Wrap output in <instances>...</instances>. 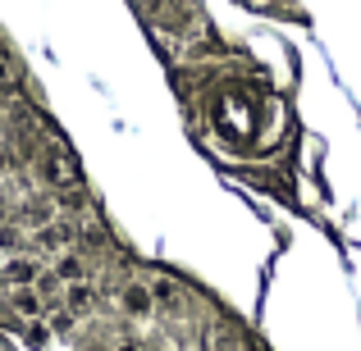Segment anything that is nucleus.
I'll list each match as a JSON object with an SVG mask.
<instances>
[{
	"label": "nucleus",
	"instance_id": "1",
	"mask_svg": "<svg viewBox=\"0 0 361 351\" xmlns=\"http://www.w3.org/2000/svg\"><path fill=\"white\" fill-rule=\"evenodd\" d=\"M32 169H37V178H42L46 187H55V192H69V187H82V165H78V155H73V151H64V146L37 151Z\"/></svg>",
	"mask_w": 361,
	"mask_h": 351
},
{
	"label": "nucleus",
	"instance_id": "2",
	"mask_svg": "<svg viewBox=\"0 0 361 351\" xmlns=\"http://www.w3.org/2000/svg\"><path fill=\"white\" fill-rule=\"evenodd\" d=\"M18 224H23V229H32V233H42V229H51V224H60V201H55V196H23V201H18Z\"/></svg>",
	"mask_w": 361,
	"mask_h": 351
},
{
	"label": "nucleus",
	"instance_id": "3",
	"mask_svg": "<svg viewBox=\"0 0 361 351\" xmlns=\"http://www.w3.org/2000/svg\"><path fill=\"white\" fill-rule=\"evenodd\" d=\"M0 274H5V283H9V288H18V292H23V288H37V283L46 279V274H42V260H32V255H9Z\"/></svg>",
	"mask_w": 361,
	"mask_h": 351
},
{
	"label": "nucleus",
	"instance_id": "4",
	"mask_svg": "<svg viewBox=\"0 0 361 351\" xmlns=\"http://www.w3.org/2000/svg\"><path fill=\"white\" fill-rule=\"evenodd\" d=\"M32 242H37V251H46V255H55V260H60L64 251H73V229L60 219V224H51V229L32 233Z\"/></svg>",
	"mask_w": 361,
	"mask_h": 351
},
{
	"label": "nucleus",
	"instance_id": "5",
	"mask_svg": "<svg viewBox=\"0 0 361 351\" xmlns=\"http://www.w3.org/2000/svg\"><path fill=\"white\" fill-rule=\"evenodd\" d=\"M51 274L64 283V288H73V283H87V255H82V251H64L60 260H55Z\"/></svg>",
	"mask_w": 361,
	"mask_h": 351
},
{
	"label": "nucleus",
	"instance_id": "6",
	"mask_svg": "<svg viewBox=\"0 0 361 351\" xmlns=\"http://www.w3.org/2000/svg\"><path fill=\"white\" fill-rule=\"evenodd\" d=\"M64 310H69V315H92V310H97V288H92V283H73V288H64V301H60Z\"/></svg>",
	"mask_w": 361,
	"mask_h": 351
},
{
	"label": "nucleus",
	"instance_id": "7",
	"mask_svg": "<svg viewBox=\"0 0 361 351\" xmlns=\"http://www.w3.org/2000/svg\"><path fill=\"white\" fill-rule=\"evenodd\" d=\"M119 306L128 310V315H151V310H156V297H151V283H128V288L119 292Z\"/></svg>",
	"mask_w": 361,
	"mask_h": 351
},
{
	"label": "nucleus",
	"instance_id": "8",
	"mask_svg": "<svg viewBox=\"0 0 361 351\" xmlns=\"http://www.w3.org/2000/svg\"><path fill=\"white\" fill-rule=\"evenodd\" d=\"M151 297H156L160 310H178V306H183V288H178L174 279H156V283H151Z\"/></svg>",
	"mask_w": 361,
	"mask_h": 351
},
{
	"label": "nucleus",
	"instance_id": "9",
	"mask_svg": "<svg viewBox=\"0 0 361 351\" xmlns=\"http://www.w3.org/2000/svg\"><path fill=\"white\" fill-rule=\"evenodd\" d=\"M202 351H238V343H233L220 324H206L202 328Z\"/></svg>",
	"mask_w": 361,
	"mask_h": 351
},
{
	"label": "nucleus",
	"instance_id": "10",
	"mask_svg": "<svg viewBox=\"0 0 361 351\" xmlns=\"http://www.w3.org/2000/svg\"><path fill=\"white\" fill-rule=\"evenodd\" d=\"M14 310H18V315H27V319H37V315H42V292H37V288H23V292H14Z\"/></svg>",
	"mask_w": 361,
	"mask_h": 351
},
{
	"label": "nucleus",
	"instance_id": "11",
	"mask_svg": "<svg viewBox=\"0 0 361 351\" xmlns=\"http://www.w3.org/2000/svg\"><path fill=\"white\" fill-rule=\"evenodd\" d=\"M51 338H55V328H51V324H27L23 343L32 347V351H42V347H51Z\"/></svg>",
	"mask_w": 361,
	"mask_h": 351
},
{
	"label": "nucleus",
	"instance_id": "12",
	"mask_svg": "<svg viewBox=\"0 0 361 351\" xmlns=\"http://www.w3.org/2000/svg\"><path fill=\"white\" fill-rule=\"evenodd\" d=\"M14 87H18V69L9 55H0V96H14Z\"/></svg>",
	"mask_w": 361,
	"mask_h": 351
},
{
	"label": "nucleus",
	"instance_id": "13",
	"mask_svg": "<svg viewBox=\"0 0 361 351\" xmlns=\"http://www.w3.org/2000/svg\"><path fill=\"white\" fill-rule=\"evenodd\" d=\"M55 201H60V210H87V192H82V187H69V192H60Z\"/></svg>",
	"mask_w": 361,
	"mask_h": 351
},
{
	"label": "nucleus",
	"instance_id": "14",
	"mask_svg": "<svg viewBox=\"0 0 361 351\" xmlns=\"http://www.w3.org/2000/svg\"><path fill=\"white\" fill-rule=\"evenodd\" d=\"M73 324H78V315H69V310H64V306H60V310H55V315H51V328H55V333H69Z\"/></svg>",
	"mask_w": 361,
	"mask_h": 351
},
{
	"label": "nucleus",
	"instance_id": "15",
	"mask_svg": "<svg viewBox=\"0 0 361 351\" xmlns=\"http://www.w3.org/2000/svg\"><path fill=\"white\" fill-rule=\"evenodd\" d=\"M110 351H151V347L142 343V338H119V343L110 347Z\"/></svg>",
	"mask_w": 361,
	"mask_h": 351
},
{
	"label": "nucleus",
	"instance_id": "16",
	"mask_svg": "<svg viewBox=\"0 0 361 351\" xmlns=\"http://www.w3.org/2000/svg\"><path fill=\"white\" fill-rule=\"evenodd\" d=\"M18 246V229H0V251H14Z\"/></svg>",
	"mask_w": 361,
	"mask_h": 351
},
{
	"label": "nucleus",
	"instance_id": "17",
	"mask_svg": "<svg viewBox=\"0 0 361 351\" xmlns=\"http://www.w3.org/2000/svg\"><path fill=\"white\" fill-rule=\"evenodd\" d=\"M137 5H142V9H151V14H156V9L165 5V0H137Z\"/></svg>",
	"mask_w": 361,
	"mask_h": 351
},
{
	"label": "nucleus",
	"instance_id": "18",
	"mask_svg": "<svg viewBox=\"0 0 361 351\" xmlns=\"http://www.w3.org/2000/svg\"><path fill=\"white\" fill-rule=\"evenodd\" d=\"M9 174V151H0V178Z\"/></svg>",
	"mask_w": 361,
	"mask_h": 351
},
{
	"label": "nucleus",
	"instance_id": "19",
	"mask_svg": "<svg viewBox=\"0 0 361 351\" xmlns=\"http://www.w3.org/2000/svg\"><path fill=\"white\" fill-rule=\"evenodd\" d=\"M0 288H5V274H0Z\"/></svg>",
	"mask_w": 361,
	"mask_h": 351
},
{
	"label": "nucleus",
	"instance_id": "20",
	"mask_svg": "<svg viewBox=\"0 0 361 351\" xmlns=\"http://www.w3.org/2000/svg\"><path fill=\"white\" fill-rule=\"evenodd\" d=\"M92 351H106V347H92Z\"/></svg>",
	"mask_w": 361,
	"mask_h": 351
}]
</instances>
